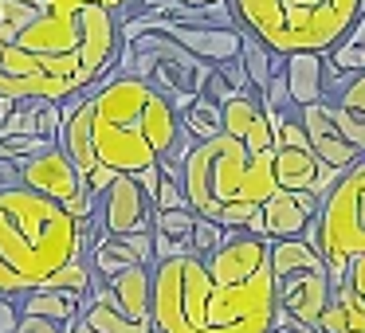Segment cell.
Listing matches in <instances>:
<instances>
[{
    "mask_svg": "<svg viewBox=\"0 0 365 333\" xmlns=\"http://www.w3.org/2000/svg\"><path fill=\"white\" fill-rule=\"evenodd\" d=\"M153 333H267L275 317L271 267L247 282H216L197 255H177L150 267Z\"/></svg>",
    "mask_w": 365,
    "mask_h": 333,
    "instance_id": "1",
    "label": "cell"
},
{
    "mask_svg": "<svg viewBox=\"0 0 365 333\" xmlns=\"http://www.w3.org/2000/svg\"><path fill=\"white\" fill-rule=\"evenodd\" d=\"M87 137L95 165L110 173H142L158 165L181 137L177 106L134 75L106 71L87 87Z\"/></svg>",
    "mask_w": 365,
    "mask_h": 333,
    "instance_id": "2",
    "label": "cell"
},
{
    "mask_svg": "<svg viewBox=\"0 0 365 333\" xmlns=\"http://www.w3.org/2000/svg\"><path fill=\"white\" fill-rule=\"evenodd\" d=\"M87 228L40 192L0 189V298L40 290L59 267L87 251Z\"/></svg>",
    "mask_w": 365,
    "mask_h": 333,
    "instance_id": "3",
    "label": "cell"
},
{
    "mask_svg": "<svg viewBox=\"0 0 365 333\" xmlns=\"http://www.w3.org/2000/svg\"><path fill=\"white\" fill-rule=\"evenodd\" d=\"M181 189L197 216H208L220 228H244L279 184L271 153H247L236 137L216 134L185 153Z\"/></svg>",
    "mask_w": 365,
    "mask_h": 333,
    "instance_id": "4",
    "label": "cell"
},
{
    "mask_svg": "<svg viewBox=\"0 0 365 333\" xmlns=\"http://www.w3.org/2000/svg\"><path fill=\"white\" fill-rule=\"evenodd\" d=\"M240 32L271 56L330 51L365 12V0H228Z\"/></svg>",
    "mask_w": 365,
    "mask_h": 333,
    "instance_id": "5",
    "label": "cell"
},
{
    "mask_svg": "<svg viewBox=\"0 0 365 333\" xmlns=\"http://www.w3.org/2000/svg\"><path fill=\"white\" fill-rule=\"evenodd\" d=\"M314 228H318L314 247L326 259L330 286H338L349 255H365V157L354 169H346L338 176V184L326 192L322 208L314 216Z\"/></svg>",
    "mask_w": 365,
    "mask_h": 333,
    "instance_id": "6",
    "label": "cell"
},
{
    "mask_svg": "<svg viewBox=\"0 0 365 333\" xmlns=\"http://www.w3.org/2000/svg\"><path fill=\"white\" fill-rule=\"evenodd\" d=\"M79 317L95 333H153L150 267H126L114 278H95L83 294Z\"/></svg>",
    "mask_w": 365,
    "mask_h": 333,
    "instance_id": "7",
    "label": "cell"
},
{
    "mask_svg": "<svg viewBox=\"0 0 365 333\" xmlns=\"http://www.w3.org/2000/svg\"><path fill=\"white\" fill-rule=\"evenodd\" d=\"M16 169H20V184H24V189L56 200L59 208H67V212L83 223L95 220V192H87L79 169H75L56 145L36 153V157H20Z\"/></svg>",
    "mask_w": 365,
    "mask_h": 333,
    "instance_id": "8",
    "label": "cell"
},
{
    "mask_svg": "<svg viewBox=\"0 0 365 333\" xmlns=\"http://www.w3.org/2000/svg\"><path fill=\"white\" fill-rule=\"evenodd\" d=\"M103 236H134L153 228V204L130 173H118L103 189Z\"/></svg>",
    "mask_w": 365,
    "mask_h": 333,
    "instance_id": "9",
    "label": "cell"
},
{
    "mask_svg": "<svg viewBox=\"0 0 365 333\" xmlns=\"http://www.w3.org/2000/svg\"><path fill=\"white\" fill-rule=\"evenodd\" d=\"M200 263L216 282H247L252 275L267 270V239L247 236L244 228H228L224 243L208 251Z\"/></svg>",
    "mask_w": 365,
    "mask_h": 333,
    "instance_id": "10",
    "label": "cell"
},
{
    "mask_svg": "<svg viewBox=\"0 0 365 333\" xmlns=\"http://www.w3.org/2000/svg\"><path fill=\"white\" fill-rule=\"evenodd\" d=\"M299 126H302V134H307V145L318 157V165H330V169H338V173H346V169H354L357 161H361V153H357L354 145L346 142V134L338 130L326 98L322 102H310V106H299Z\"/></svg>",
    "mask_w": 365,
    "mask_h": 333,
    "instance_id": "11",
    "label": "cell"
},
{
    "mask_svg": "<svg viewBox=\"0 0 365 333\" xmlns=\"http://www.w3.org/2000/svg\"><path fill=\"white\" fill-rule=\"evenodd\" d=\"M322 200L310 189H275L259 204V223L263 239H294L307 231V223L318 216Z\"/></svg>",
    "mask_w": 365,
    "mask_h": 333,
    "instance_id": "12",
    "label": "cell"
},
{
    "mask_svg": "<svg viewBox=\"0 0 365 333\" xmlns=\"http://www.w3.org/2000/svg\"><path fill=\"white\" fill-rule=\"evenodd\" d=\"M145 32L169 36L173 43H181L189 56H197L200 63H208V67L240 59V36H244L240 28H197V24H169V20H158V24H150Z\"/></svg>",
    "mask_w": 365,
    "mask_h": 333,
    "instance_id": "13",
    "label": "cell"
},
{
    "mask_svg": "<svg viewBox=\"0 0 365 333\" xmlns=\"http://www.w3.org/2000/svg\"><path fill=\"white\" fill-rule=\"evenodd\" d=\"M87 263L95 278H114L126 267H153V236L150 231H134V236H98L87 243Z\"/></svg>",
    "mask_w": 365,
    "mask_h": 333,
    "instance_id": "14",
    "label": "cell"
},
{
    "mask_svg": "<svg viewBox=\"0 0 365 333\" xmlns=\"http://www.w3.org/2000/svg\"><path fill=\"white\" fill-rule=\"evenodd\" d=\"M224 134L236 137L247 153H271L275 149V126H271L267 110L259 106L255 95H236L220 106Z\"/></svg>",
    "mask_w": 365,
    "mask_h": 333,
    "instance_id": "15",
    "label": "cell"
},
{
    "mask_svg": "<svg viewBox=\"0 0 365 333\" xmlns=\"http://www.w3.org/2000/svg\"><path fill=\"white\" fill-rule=\"evenodd\" d=\"M275 302L279 310H287L291 317L318 329V317L330 302V275L326 270H307V275H294L287 282H275Z\"/></svg>",
    "mask_w": 365,
    "mask_h": 333,
    "instance_id": "16",
    "label": "cell"
},
{
    "mask_svg": "<svg viewBox=\"0 0 365 333\" xmlns=\"http://www.w3.org/2000/svg\"><path fill=\"white\" fill-rule=\"evenodd\" d=\"M283 83L287 95H291V106H310L326 98V59L322 51H291L283 56Z\"/></svg>",
    "mask_w": 365,
    "mask_h": 333,
    "instance_id": "17",
    "label": "cell"
},
{
    "mask_svg": "<svg viewBox=\"0 0 365 333\" xmlns=\"http://www.w3.org/2000/svg\"><path fill=\"white\" fill-rule=\"evenodd\" d=\"M326 102H330V98H326ZM330 114H334V122H338V130L346 134V142L365 157V71L349 75V83L330 102Z\"/></svg>",
    "mask_w": 365,
    "mask_h": 333,
    "instance_id": "18",
    "label": "cell"
},
{
    "mask_svg": "<svg viewBox=\"0 0 365 333\" xmlns=\"http://www.w3.org/2000/svg\"><path fill=\"white\" fill-rule=\"evenodd\" d=\"M192 220H197V212H192V208L153 212V228H150V236H153V263L177 259V255H189Z\"/></svg>",
    "mask_w": 365,
    "mask_h": 333,
    "instance_id": "19",
    "label": "cell"
},
{
    "mask_svg": "<svg viewBox=\"0 0 365 333\" xmlns=\"http://www.w3.org/2000/svg\"><path fill=\"white\" fill-rule=\"evenodd\" d=\"M271 173H275L279 189H310L318 173V157L310 153V145H294V142H275L271 149Z\"/></svg>",
    "mask_w": 365,
    "mask_h": 333,
    "instance_id": "20",
    "label": "cell"
},
{
    "mask_svg": "<svg viewBox=\"0 0 365 333\" xmlns=\"http://www.w3.org/2000/svg\"><path fill=\"white\" fill-rule=\"evenodd\" d=\"M318 333H365V302L346 282L330 286V302L318 317Z\"/></svg>",
    "mask_w": 365,
    "mask_h": 333,
    "instance_id": "21",
    "label": "cell"
},
{
    "mask_svg": "<svg viewBox=\"0 0 365 333\" xmlns=\"http://www.w3.org/2000/svg\"><path fill=\"white\" fill-rule=\"evenodd\" d=\"M83 310V294L75 290H28L20 294V314H36V317H48V322H75Z\"/></svg>",
    "mask_w": 365,
    "mask_h": 333,
    "instance_id": "22",
    "label": "cell"
},
{
    "mask_svg": "<svg viewBox=\"0 0 365 333\" xmlns=\"http://www.w3.org/2000/svg\"><path fill=\"white\" fill-rule=\"evenodd\" d=\"M181 134L189 137L192 145H200V142H208V137H216V134H224V118H220V106L216 102H208V98H192L189 106H185L181 114Z\"/></svg>",
    "mask_w": 365,
    "mask_h": 333,
    "instance_id": "23",
    "label": "cell"
},
{
    "mask_svg": "<svg viewBox=\"0 0 365 333\" xmlns=\"http://www.w3.org/2000/svg\"><path fill=\"white\" fill-rule=\"evenodd\" d=\"M322 59L334 71H349V75L365 71V12L354 20V28H349L330 51H322Z\"/></svg>",
    "mask_w": 365,
    "mask_h": 333,
    "instance_id": "24",
    "label": "cell"
},
{
    "mask_svg": "<svg viewBox=\"0 0 365 333\" xmlns=\"http://www.w3.org/2000/svg\"><path fill=\"white\" fill-rule=\"evenodd\" d=\"M279 59L283 56H271L267 48H263L259 40H252V36H240V67H244L247 83H252V90H263L271 79V71L279 67Z\"/></svg>",
    "mask_w": 365,
    "mask_h": 333,
    "instance_id": "25",
    "label": "cell"
},
{
    "mask_svg": "<svg viewBox=\"0 0 365 333\" xmlns=\"http://www.w3.org/2000/svg\"><path fill=\"white\" fill-rule=\"evenodd\" d=\"M224 236H228V228H220V223L208 220V216H197V220H192V236H189V255L205 259L208 251H216V247L224 243Z\"/></svg>",
    "mask_w": 365,
    "mask_h": 333,
    "instance_id": "26",
    "label": "cell"
},
{
    "mask_svg": "<svg viewBox=\"0 0 365 333\" xmlns=\"http://www.w3.org/2000/svg\"><path fill=\"white\" fill-rule=\"evenodd\" d=\"M28 106V122H32V134L56 142V130H59V102H48V98H24Z\"/></svg>",
    "mask_w": 365,
    "mask_h": 333,
    "instance_id": "27",
    "label": "cell"
},
{
    "mask_svg": "<svg viewBox=\"0 0 365 333\" xmlns=\"http://www.w3.org/2000/svg\"><path fill=\"white\" fill-rule=\"evenodd\" d=\"M216 75H220V79L232 87V95H252V83H247V75H244V67H240V59L216 63Z\"/></svg>",
    "mask_w": 365,
    "mask_h": 333,
    "instance_id": "28",
    "label": "cell"
},
{
    "mask_svg": "<svg viewBox=\"0 0 365 333\" xmlns=\"http://www.w3.org/2000/svg\"><path fill=\"white\" fill-rule=\"evenodd\" d=\"M341 282H346L349 290H354L357 298L365 302V255H349V263H346V275H341Z\"/></svg>",
    "mask_w": 365,
    "mask_h": 333,
    "instance_id": "29",
    "label": "cell"
},
{
    "mask_svg": "<svg viewBox=\"0 0 365 333\" xmlns=\"http://www.w3.org/2000/svg\"><path fill=\"white\" fill-rule=\"evenodd\" d=\"M12 333H63L59 322H48V317H36V314H20Z\"/></svg>",
    "mask_w": 365,
    "mask_h": 333,
    "instance_id": "30",
    "label": "cell"
},
{
    "mask_svg": "<svg viewBox=\"0 0 365 333\" xmlns=\"http://www.w3.org/2000/svg\"><path fill=\"white\" fill-rule=\"evenodd\" d=\"M267 333H318V329H314V325H307V322H299V317H291L287 310H275Z\"/></svg>",
    "mask_w": 365,
    "mask_h": 333,
    "instance_id": "31",
    "label": "cell"
},
{
    "mask_svg": "<svg viewBox=\"0 0 365 333\" xmlns=\"http://www.w3.org/2000/svg\"><path fill=\"white\" fill-rule=\"evenodd\" d=\"M12 184H20V169H16V161L0 157V189H12Z\"/></svg>",
    "mask_w": 365,
    "mask_h": 333,
    "instance_id": "32",
    "label": "cell"
},
{
    "mask_svg": "<svg viewBox=\"0 0 365 333\" xmlns=\"http://www.w3.org/2000/svg\"><path fill=\"white\" fill-rule=\"evenodd\" d=\"M12 110H16V98H4V95H0V142H4V122H9Z\"/></svg>",
    "mask_w": 365,
    "mask_h": 333,
    "instance_id": "33",
    "label": "cell"
},
{
    "mask_svg": "<svg viewBox=\"0 0 365 333\" xmlns=\"http://www.w3.org/2000/svg\"><path fill=\"white\" fill-rule=\"evenodd\" d=\"M63 333H95V329H91V325L83 322V317H75V322H67V325H63Z\"/></svg>",
    "mask_w": 365,
    "mask_h": 333,
    "instance_id": "34",
    "label": "cell"
},
{
    "mask_svg": "<svg viewBox=\"0 0 365 333\" xmlns=\"http://www.w3.org/2000/svg\"><path fill=\"white\" fill-rule=\"evenodd\" d=\"M181 4H220V0H181Z\"/></svg>",
    "mask_w": 365,
    "mask_h": 333,
    "instance_id": "35",
    "label": "cell"
}]
</instances>
